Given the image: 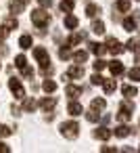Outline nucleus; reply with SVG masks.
Listing matches in <instances>:
<instances>
[{
  "label": "nucleus",
  "mask_w": 140,
  "mask_h": 153,
  "mask_svg": "<svg viewBox=\"0 0 140 153\" xmlns=\"http://www.w3.org/2000/svg\"><path fill=\"white\" fill-rule=\"evenodd\" d=\"M11 134V128L4 126V124H0V136H9Z\"/></svg>",
  "instance_id": "c9c22d12"
},
{
  "label": "nucleus",
  "mask_w": 140,
  "mask_h": 153,
  "mask_svg": "<svg viewBox=\"0 0 140 153\" xmlns=\"http://www.w3.org/2000/svg\"><path fill=\"white\" fill-rule=\"evenodd\" d=\"M42 88H44L46 92H55V90H57V84H55L52 80H44V84H42Z\"/></svg>",
  "instance_id": "bb28decb"
},
{
  "label": "nucleus",
  "mask_w": 140,
  "mask_h": 153,
  "mask_svg": "<svg viewBox=\"0 0 140 153\" xmlns=\"http://www.w3.org/2000/svg\"><path fill=\"white\" fill-rule=\"evenodd\" d=\"M102 80H105V78H102L100 74H94V76H92V84H94V86H100Z\"/></svg>",
  "instance_id": "f704fd0d"
},
{
  "label": "nucleus",
  "mask_w": 140,
  "mask_h": 153,
  "mask_svg": "<svg viewBox=\"0 0 140 153\" xmlns=\"http://www.w3.org/2000/svg\"><path fill=\"white\" fill-rule=\"evenodd\" d=\"M27 2H29V0H13V2H11V11L13 13H21Z\"/></svg>",
  "instance_id": "9d476101"
},
{
  "label": "nucleus",
  "mask_w": 140,
  "mask_h": 153,
  "mask_svg": "<svg viewBox=\"0 0 140 153\" xmlns=\"http://www.w3.org/2000/svg\"><path fill=\"white\" fill-rule=\"evenodd\" d=\"M73 4H75V0H61V11L63 13H71Z\"/></svg>",
  "instance_id": "6ab92c4d"
},
{
  "label": "nucleus",
  "mask_w": 140,
  "mask_h": 153,
  "mask_svg": "<svg viewBox=\"0 0 140 153\" xmlns=\"http://www.w3.org/2000/svg\"><path fill=\"white\" fill-rule=\"evenodd\" d=\"M0 151H2V153H11L9 145H4V143H0Z\"/></svg>",
  "instance_id": "4c0bfd02"
},
{
  "label": "nucleus",
  "mask_w": 140,
  "mask_h": 153,
  "mask_svg": "<svg viewBox=\"0 0 140 153\" xmlns=\"http://www.w3.org/2000/svg\"><path fill=\"white\" fill-rule=\"evenodd\" d=\"M59 57H61V59H69V57H71V51L65 46V48H61V51H59Z\"/></svg>",
  "instance_id": "72a5a7b5"
},
{
  "label": "nucleus",
  "mask_w": 140,
  "mask_h": 153,
  "mask_svg": "<svg viewBox=\"0 0 140 153\" xmlns=\"http://www.w3.org/2000/svg\"><path fill=\"white\" fill-rule=\"evenodd\" d=\"M86 117H88V122H98V113H96V109L88 111V113H86Z\"/></svg>",
  "instance_id": "473e14b6"
},
{
  "label": "nucleus",
  "mask_w": 140,
  "mask_h": 153,
  "mask_svg": "<svg viewBox=\"0 0 140 153\" xmlns=\"http://www.w3.org/2000/svg\"><path fill=\"white\" fill-rule=\"evenodd\" d=\"M98 13H100V9H98L96 4H88V9H86V15H88V17H96Z\"/></svg>",
  "instance_id": "393cba45"
},
{
  "label": "nucleus",
  "mask_w": 140,
  "mask_h": 153,
  "mask_svg": "<svg viewBox=\"0 0 140 153\" xmlns=\"http://www.w3.org/2000/svg\"><path fill=\"white\" fill-rule=\"evenodd\" d=\"M121 90H123V97H125L127 101H132V99H134V97L138 94V90H136L134 86H130V84H125V86H123Z\"/></svg>",
  "instance_id": "f8f14e48"
},
{
  "label": "nucleus",
  "mask_w": 140,
  "mask_h": 153,
  "mask_svg": "<svg viewBox=\"0 0 140 153\" xmlns=\"http://www.w3.org/2000/svg\"><path fill=\"white\" fill-rule=\"evenodd\" d=\"M25 63H27V59H25L23 55H17V59H15V65H17L19 69H23V67H25Z\"/></svg>",
  "instance_id": "c756f323"
},
{
  "label": "nucleus",
  "mask_w": 140,
  "mask_h": 153,
  "mask_svg": "<svg viewBox=\"0 0 140 153\" xmlns=\"http://www.w3.org/2000/svg\"><path fill=\"white\" fill-rule=\"evenodd\" d=\"M105 51H107L105 44H98V42H92V44H90V53H94V55H102Z\"/></svg>",
  "instance_id": "a211bd4d"
},
{
  "label": "nucleus",
  "mask_w": 140,
  "mask_h": 153,
  "mask_svg": "<svg viewBox=\"0 0 140 153\" xmlns=\"http://www.w3.org/2000/svg\"><path fill=\"white\" fill-rule=\"evenodd\" d=\"M65 27H67V30H75V27H77V17L67 15V17H65Z\"/></svg>",
  "instance_id": "f3484780"
},
{
  "label": "nucleus",
  "mask_w": 140,
  "mask_h": 153,
  "mask_svg": "<svg viewBox=\"0 0 140 153\" xmlns=\"http://www.w3.org/2000/svg\"><path fill=\"white\" fill-rule=\"evenodd\" d=\"M23 109H25V111H34V109H36V101H34V99H27V101L23 103Z\"/></svg>",
  "instance_id": "2f4dec72"
},
{
  "label": "nucleus",
  "mask_w": 140,
  "mask_h": 153,
  "mask_svg": "<svg viewBox=\"0 0 140 153\" xmlns=\"http://www.w3.org/2000/svg\"><path fill=\"white\" fill-rule=\"evenodd\" d=\"M123 30H125V32H132V30H136V19H132V17H125V19H123Z\"/></svg>",
  "instance_id": "412c9836"
},
{
  "label": "nucleus",
  "mask_w": 140,
  "mask_h": 153,
  "mask_svg": "<svg viewBox=\"0 0 140 153\" xmlns=\"http://www.w3.org/2000/svg\"><path fill=\"white\" fill-rule=\"evenodd\" d=\"M9 88L15 92V97H17V99H25V90H23V86H21V82H19L17 78H11Z\"/></svg>",
  "instance_id": "39448f33"
},
{
  "label": "nucleus",
  "mask_w": 140,
  "mask_h": 153,
  "mask_svg": "<svg viewBox=\"0 0 140 153\" xmlns=\"http://www.w3.org/2000/svg\"><path fill=\"white\" fill-rule=\"evenodd\" d=\"M127 76H130L132 82H138V80H140V67H132V69L127 71Z\"/></svg>",
  "instance_id": "b1692460"
},
{
  "label": "nucleus",
  "mask_w": 140,
  "mask_h": 153,
  "mask_svg": "<svg viewBox=\"0 0 140 153\" xmlns=\"http://www.w3.org/2000/svg\"><path fill=\"white\" fill-rule=\"evenodd\" d=\"M73 59H75V63H84V61L88 59V53H86V51H77V53L73 55Z\"/></svg>",
  "instance_id": "a878e982"
},
{
  "label": "nucleus",
  "mask_w": 140,
  "mask_h": 153,
  "mask_svg": "<svg viewBox=\"0 0 140 153\" xmlns=\"http://www.w3.org/2000/svg\"><path fill=\"white\" fill-rule=\"evenodd\" d=\"M92 32L98 34V36L105 34V23H102V21H94V23H92Z\"/></svg>",
  "instance_id": "4be33fe9"
},
{
  "label": "nucleus",
  "mask_w": 140,
  "mask_h": 153,
  "mask_svg": "<svg viewBox=\"0 0 140 153\" xmlns=\"http://www.w3.org/2000/svg\"><path fill=\"white\" fill-rule=\"evenodd\" d=\"M136 130H132L130 126H125V124H121V126H117L115 130H113V134L115 136H119V138H125V136H130V134H134Z\"/></svg>",
  "instance_id": "423d86ee"
},
{
  "label": "nucleus",
  "mask_w": 140,
  "mask_h": 153,
  "mask_svg": "<svg viewBox=\"0 0 140 153\" xmlns=\"http://www.w3.org/2000/svg\"><path fill=\"white\" fill-rule=\"evenodd\" d=\"M102 151H105V153H113L115 149H113V147H102Z\"/></svg>",
  "instance_id": "a19ab883"
},
{
  "label": "nucleus",
  "mask_w": 140,
  "mask_h": 153,
  "mask_svg": "<svg viewBox=\"0 0 140 153\" xmlns=\"http://www.w3.org/2000/svg\"><path fill=\"white\" fill-rule=\"evenodd\" d=\"M55 105H57V99H55V97H50V99H42V101H40V107H42L44 111H52Z\"/></svg>",
  "instance_id": "1a4fd4ad"
},
{
  "label": "nucleus",
  "mask_w": 140,
  "mask_h": 153,
  "mask_svg": "<svg viewBox=\"0 0 140 153\" xmlns=\"http://www.w3.org/2000/svg\"><path fill=\"white\" fill-rule=\"evenodd\" d=\"M102 88H105L107 94H113L115 88H117V84H115V80H102Z\"/></svg>",
  "instance_id": "ddd939ff"
},
{
  "label": "nucleus",
  "mask_w": 140,
  "mask_h": 153,
  "mask_svg": "<svg viewBox=\"0 0 140 153\" xmlns=\"http://www.w3.org/2000/svg\"><path fill=\"white\" fill-rule=\"evenodd\" d=\"M32 23L38 27V30H44L48 23H50V15L48 13H44V11H32Z\"/></svg>",
  "instance_id": "f257e3e1"
},
{
  "label": "nucleus",
  "mask_w": 140,
  "mask_h": 153,
  "mask_svg": "<svg viewBox=\"0 0 140 153\" xmlns=\"http://www.w3.org/2000/svg\"><path fill=\"white\" fill-rule=\"evenodd\" d=\"M125 48H127L130 53H136V51H138V38H130L127 44H125Z\"/></svg>",
  "instance_id": "5701e85b"
},
{
  "label": "nucleus",
  "mask_w": 140,
  "mask_h": 153,
  "mask_svg": "<svg viewBox=\"0 0 140 153\" xmlns=\"http://www.w3.org/2000/svg\"><path fill=\"white\" fill-rule=\"evenodd\" d=\"M92 67H94V69H96V71H102V69H105V67H107V63H105V61H102V59H96V61H94V63H92Z\"/></svg>",
  "instance_id": "7c9ffc66"
},
{
  "label": "nucleus",
  "mask_w": 140,
  "mask_h": 153,
  "mask_svg": "<svg viewBox=\"0 0 140 153\" xmlns=\"http://www.w3.org/2000/svg\"><path fill=\"white\" fill-rule=\"evenodd\" d=\"M61 134L65 136V138H77L80 136V126L75 124V122H67V124H61Z\"/></svg>",
  "instance_id": "f03ea898"
},
{
  "label": "nucleus",
  "mask_w": 140,
  "mask_h": 153,
  "mask_svg": "<svg viewBox=\"0 0 140 153\" xmlns=\"http://www.w3.org/2000/svg\"><path fill=\"white\" fill-rule=\"evenodd\" d=\"M65 92H67V97H71V99H75V97H80L82 94V86H67L65 88Z\"/></svg>",
  "instance_id": "4468645a"
},
{
  "label": "nucleus",
  "mask_w": 140,
  "mask_h": 153,
  "mask_svg": "<svg viewBox=\"0 0 140 153\" xmlns=\"http://www.w3.org/2000/svg\"><path fill=\"white\" fill-rule=\"evenodd\" d=\"M7 32H9L7 27H0V40H4V38H7Z\"/></svg>",
  "instance_id": "ea45409f"
},
{
  "label": "nucleus",
  "mask_w": 140,
  "mask_h": 153,
  "mask_svg": "<svg viewBox=\"0 0 140 153\" xmlns=\"http://www.w3.org/2000/svg\"><path fill=\"white\" fill-rule=\"evenodd\" d=\"M40 4H42V7H48V9H50V7H52V0H40Z\"/></svg>",
  "instance_id": "58836bf2"
},
{
  "label": "nucleus",
  "mask_w": 140,
  "mask_h": 153,
  "mask_svg": "<svg viewBox=\"0 0 140 153\" xmlns=\"http://www.w3.org/2000/svg\"><path fill=\"white\" fill-rule=\"evenodd\" d=\"M67 111H69L71 115H82V105L75 103V101H71V103L67 105Z\"/></svg>",
  "instance_id": "2eb2a0df"
},
{
  "label": "nucleus",
  "mask_w": 140,
  "mask_h": 153,
  "mask_svg": "<svg viewBox=\"0 0 140 153\" xmlns=\"http://www.w3.org/2000/svg\"><path fill=\"white\" fill-rule=\"evenodd\" d=\"M23 76H25V78H32V76H34V69L25 65V67H23Z\"/></svg>",
  "instance_id": "e433bc0d"
},
{
  "label": "nucleus",
  "mask_w": 140,
  "mask_h": 153,
  "mask_svg": "<svg viewBox=\"0 0 140 153\" xmlns=\"http://www.w3.org/2000/svg\"><path fill=\"white\" fill-rule=\"evenodd\" d=\"M17 25H19V21H17L15 17H9V19H7V23H4V27H7V30H15Z\"/></svg>",
  "instance_id": "c85d7f7f"
},
{
  "label": "nucleus",
  "mask_w": 140,
  "mask_h": 153,
  "mask_svg": "<svg viewBox=\"0 0 140 153\" xmlns=\"http://www.w3.org/2000/svg\"><path fill=\"white\" fill-rule=\"evenodd\" d=\"M132 109H134V103H123V105L119 107V113H117L119 122H127V120L132 117Z\"/></svg>",
  "instance_id": "7ed1b4c3"
},
{
  "label": "nucleus",
  "mask_w": 140,
  "mask_h": 153,
  "mask_svg": "<svg viewBox=\"0 0 140 153\" xmlns=\"http://www.w3.org/2000/svg\"><path fill=\"white\" fill-rule=\"evenodd\" d=\"M130 9H132V2H130V0H117V11L127 13Z\"/></svg>",
  "instance_id": "aec40b11"
},
{
  "label": "nucleus",
  "mask_w": 140,
  "mask_h": 153,
  "mask_svg": "<svg viewBox=\"0 0 140 153\" xmlns=\"http://www.w3.org/2000/svg\"><path fill=\"white\" fill-rule=\"evenodd\" d=\"M107 107V103H105V99H92V109H105Z\"/></svg>",
  "instance_id": "cd10ccee"
},
{
  "label": "nucleus",
  "mask_w": 140,
  "mask_h": 153,
  "mask_svg": "<svg viewBox=\"0 0 140 153\" xmlns=\"http://www.w3.org/2000/svg\"><path fill=\"white\" fill-rule=\"evenodd\" d=\"M107 51H109L111 55H121V53H123V46H121V42H119L117 38H109V40H107Z\"/></svg>",
  "instance_id": "20e7f679"
},
{
  "label": "nucleus",
  "mask_w": 140,
  "mask_h": 153,
  "mask_svg": "<svg viewBox=\"0 0 140 153\" xmlns=\"http://www.w3.org/2000/svg\"><path fill=\"white\" fill-rule=\"evenodd\" d=\"M82 76H84V67H82V63H80V65H73V67L67 69V78H82Z\"/></svg>",
  "instance_id": "6e6552de"
},
{
  "label": "nucleus",
  "mask_w": 140,
  "mask_h": 153,
  "mask_svg": "<svg viewBox=\"0 0 140 153\" xmlns=\"http://www.w3.org/2000/svg\"><path fill=\"white\" fill-rule=\"evenodd\" d=\"M94 136H96V138H100V140H109V138L113 136V130H109V128H105V126H100V128H96V132H94Z\"/></svg>",
  "instance_id": "0eeeda50"
},
{
  "label": "nucleus",
  "mask_w": 140,
  "mask_h": 153,
  "mask_svg": "<svg viewBox=\"0 0 140 153\" xmlns=\"http://www.w3.org/2000/svg\"><path fill=\"white\" fill-rule=\"evenodd\" d=\"M109 69H111L113 76H119V74H123V63L121 61H111L109 63Z\"/></svg>",
  "instance_id": "9b49d317"
},
{
  "label": "nucleus",
  "mask_w": 140,
  "mask_h": 153,
  "mask_svg": "<svg viewBox=\"0 0 140 153\" xmlns=\"http://www.w3.org/2000/svg\"><path fill=\"white\" fill-rule=\"evenodd\" d=\"M32 44H34V40H32L29 34H25V36L19 38V46H21V48H32Z\"/></svg>",
  "instance_id": "dca6fc26"
}]
</instances>
